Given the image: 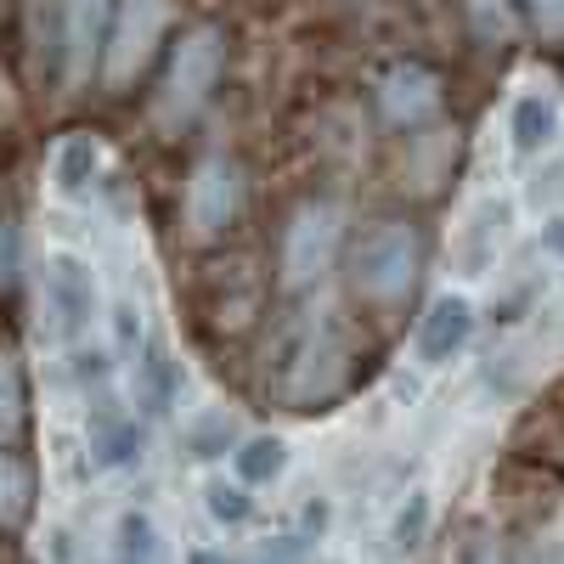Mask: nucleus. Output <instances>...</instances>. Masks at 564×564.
<instances>
[{
	"mask_svg": "<svg viewBox=\"0 0 564 564\" xmlns=\"http://www.w3.org/2000/svg\"><path fill=\"white\" fill-rule=\"evenodd\" d=\"M220 63H226V40L220 29L198 23V29H186L175 40V52H170V68H164V85H159V97H153V124L159 130H181V124H193L209 102V90L220 79Z\"/></svg>",
	"mask_w": 564,
	"mask_h": 564,
	"instance_id": "nucleus-1",
	"label": "nucleus"
},
{
	"mask_svg": "<svg viewBox=\"0 0 564 564\" xmlns=\"http://www.w3.org/2000/svg\"><path fill=\"white\" fill-rule=\"evenodd\" d=\"M412 282H417V238H412V226H401V220L367 226L356 238V249H350V289L367 305H395V300H406Z\"/></svg>",
	"mask_w": 564,
	"mask_h": 564,
	"instance_id": "nucleus-2",
	"label": "nucleus"
},
{
	"mask_svg": "<svg viewBox=\"0 0 564 564\" xmlns=\"http://www.w3.org/2000/svg\"><path fill=\"white\" fill-rule=\"evenodd\" d=\"M345 372H350V345L334 322H305L300 334L289 339V356H282V395L294 406H316L327 395L345 390Z\"/></svg>",
	"mask_w": 564,
	"mask_h": 564,
	"instance_id": "nucleus-3",
	"label": "nucleus"
},
{
	"mask_svg": "<svg viewBox=\"0 0 564 564\" xmlns=\"http://www.w3.org/2000/svg\"><path fill=\"white\" fill-rule=\"evenodd\" d=\"M170 0H119L113 7V23H108V40H102V79L119 90L130 85L141 68H148L153 45L164 40L170 29Z\"/></svg>",
	"mask_w": 564,
	"mask_h": 564,
	"instance_id": "nucleus-4",
	"label": "nucleus"
},
{
	"mask_svg": "<svg viewBox=\"0 0 564 564\" xmlns=\"http://www.w3.org/2000/svg\"><path fill=\"white\" fill-rule=\"evenodd\" d=\"M345 243V209L339 204H305L289 231H282V282L289 289H311L327 276V265L339 260Z\"/></svg>",
	"mask_w": 564,
	"mask_h": 564,
	"instance_id": "nucleus-5",
	"label": "nucleus"
},
{
	"mask_svg": "<svg viewBox=\"0 0 564 564\" xmlns=\"http://www.w3.org/2000/svg\"><path fill=\"white\" fill-rule=\"evenodd\" d=\"M243 209V175L231 159L209 153L193 181H186V226H193V238H220V231L238 220Z\"/></svg>",
	"mask_w": 564,
	"mask_h": 564,
	"instance_id": "nucleus-6",
	"label": "nucleus"
},
{
	"mask_svg": "<svg viewBox=\"0 0 564 564\" xmlns=\"http://www.w3.org/2000/svg\"><path fill=\"white\" fill-rule=\"evenodd\" d=\"M558 135H564V102H558V90L553 85L513 90V102H508V141H513V153L536 159V153L553 148Z\"/></svg>",
	"mask_w": 564,
	"mask_h": 564,
	"instance_id": "nucleus-7",
	"label": "nucleus"
},
{
	"mask_svg": "<svg viewBox=\"0 0 564 564\" xmlns=\"http://www.w3.org/2000/svg\"><path fill=\"white\" fill-rule=\"evenodd\" d=\"M379 108L390 124L401 130H417L441 113V74L423 68V63H395L384 79H379Z\"/></svg>",
	"mask_w": 564,
	"mask_h": 564,
	"instance_id": "nucleus-8",
	"label": "nucleus"
},
{
	"mask_svg": "<svg viewBox=\"0 0 564 564\" xmlns=\"http://www.w3.org/2000/svg\"><path fill=\"white\" fill-rule=\"evenodd\" d=\"M45 305L57 311L63 334H85V327L97 322V276H90V265L74 260V254L45 260Z\"/></svg>",
	"mask_w": 564,
	"mask_h": 564,
	"instance_id": "nucleus-9",
	"label": "nucleus"
},
{
	"mask_svg": "<svg viewBox=\"0 0 564 564\" xmlns=\"http://www.w3.org/2000/svg\"><path fill=\"white\" fill-rule=\"evenodd\" d=\"M475 300L468 294H441L430 311H423V322H417V361H430V367H441V361H452V356H463L468 350V339H475Z\"/></svg>",
	"mask_w": 564,
	"mask_h": 564,
	"instance_id": "nucleus-10",
	"label": "nucleus"
},
{
	"mask_svg": "<svg viewBox=\"0 0 564 564\" xmlns=\"http://www.w3.org/2000/svg\"><path fill=\"white\" fill-rule=\"evenodd\" d=\"M29 45H34V68L45 79H63L74 68V52H68V0H29Z\"/></svg>",
	"mask_w": 564,
	"mask_h": 564,
	"instance_id": "nucleus-11",
	"label": "nucleus"
},
{
	"mask_svg": "<svg viewBox=\"0 0 564 564\" xmlns=\"http://www.w3.org/2000/svg\"><path fill=\"white\" fill-rule=\"evenodd\" d=\"M52 181H57L63 198H85L90 186L102 181V141L97 135H68L52 159Z\"/></svg>",
	"mask_w": 564,
	"mask_h": 564,
	"instance_id": "nucleus-12",
	"label": "nucleus"
},
{
	"mask_svg": "<svg viewBox=\"0 0 564 564\" xmlns=\"http://www.w3.org/2000/svg\"><path fill=\"white\" fill-rule=\"evenodd\" d=\"M108 23H113V0H68V52H74V68H85L90 57L102 52Z\"/></svg>",
	"mask_w": 564,
	"mask_h": 564,
	"instance_id": "nucleus-13",
	"label": "nucleus"
},
{
	"mask_svg": "<svg viewBox=\"0 0 564 564\" xmlns=\"http://www.w3.org/2000/svg\"><path fill=\"white\" fill-rule=\"evenodd\" d=\"M231 468H238V480L254 491V486H271L282 480V468H289V446L276 435H249L238 452H231Z\"/></svg>",
	"mask_w": 564,
	"mask_h": 564,
	"instance_id": "nucleus-14",
	"label": "nucleus"
},
{
	"mask_svg": "<svg viewBox=\"0 0 564 564\" xmlns=\"http://www.w3.org/2000/svg\"><path fill=\"white\" fill-rule=\"evenodd\" d=\"M29 508H34V475H29V463L12 457V452H0V531H18L29 520Z\"/></svg>",
	"mask_w": 564,
	"mask_h": 564,
	"instance_id": "nucleus-15",
	"label": "nucleus"
},
{
	"mask_svg": "<svg viewBox=\"0 0 564 564\" xmlns=\"http://www.w3.org/2000/svg\"><path fill=\"white\" fill-rule=\"evenodd\" d=\"M135 395H141V406H153V412H164L175 401V361L159 345L141 350V361H135Z\"/></svg>",
	"mask_w": 564,
	"mask_h": 564,
	"instance_id": "nucleus-16",
	"label": "nucleus"
},
{
	"mask_svg": "<svg viewBox=\"0 0 564 564\" xmlns=\"http://www.w3.org/2000/svg\"><path fill=\"white\" fill-rule=\"evenodd\" d=\"M502 226H508V204H480L475 215H468V226H463V260L468 265H486L497 254Z\"/></svg>",
	"mask_w": 564,
	"mask_h": 564,
	"instance_id": "nucleus-17",
	"label": "nucleus"
},
{
	"mask_svg": "<svg viewBox=\"0 0 564 564\" xmlns=\"http://www.w3.org/2000/svg\"><path fill=\"white\" fill-rule=\"evenodd\" d=\"M159 558V531L148 513H124L119 520V536H113V564H153Z\"/></svg>",
	"mask_w": 564,
	"mask_h": 564,
	"instance_id": "nucleus-18",
	"label": "nucleus"
},
{
	"mask_svg": "<svg viewBox=\"0 0 564 564\" xmlns=\"http://www.w3.org/2000/svg\"><path fill=\"white\" fill-rule=\"evenodd\" d=\"M430 491H412L406 502H401V513H395V525H390V547L395 553H412L423 536H430Z\"/></svg>",
	"mask_w": 564,
	"mask_h": 564,
	"instance_id": "nucleus-19",
	"label": "nucleus"
},
{
	"mask_svg": "<svg viewBox=\"0 0 564 564\" xmlns=\"http://www.w3.org/2000/svg\"><path fill=\"white\" fill-rule=\"evenodd\" d=\"M209 513H215L220 525H243L249 513H254L249 486H243V480H231V486H226V480H215V486H209Z\"/></svg>",
	"mask_w": 564,
	"mask_h": 564,
	"instance_id": "nucleus-20",
	"label": "nucleus"
},
{
	"mask_svg": "<svg viewBox=\"0 0 564 564\" xmlns=\"http://www.w3.org/2000/svg\"><path fill=\"white\" fill-rule=\"evenodd\" d=\"M23 401H29V390H23V367H18V356L0 350V430H12V423L23 417Z\"/></svg>",
	"mask_w": 564,
	"mask_h": 564,
	"instance_id": "nucleus-21",
	"label": "nucleus"
},
{
	"mask_svg": "<svg viewBox=\"0 0 564 564\" xmlns=\"http://www.w3.org/2000/svg\"><path fill=\"white\" fill-rule=\"evenodd\" d=\"M135 446H141L135 423H108V430L97 435V468H119V463H130Z\"/></svg>",
	"mask_w": 564,
	"mask_h": 564,
	"instance_id": "nucleus-22",
	"label": "nucleus"
},
{
	"mask_svg": "<svg viewBox=\"0 0 564 564\" xmlns=\"http://www.w3.org/2000/svg\"><path fill=\"white\" fill-rule=\"evenodd\" d=\"M18 260H23V238H18V220L0 215V289H12L18 276Z\"/></svg>",
	"mask_w": 564,
	"mask_h": 564,
	"instance_id": "nucleus-23",
	"label": "nucleus"
},
{
	"mask_svg": "<svg viewBox=\"0 0 564 564\" xmlns=\"http://www.w3.org/2000/svg\"><path fill=\"white\" fill-rule=\"evenodd\" d=\"M531 18L542 34H564V0H531Z\"/></svg>",
	"mask_w": 564,
	"mask_h": 564,
	"instance_id": "nucleus-24",
	"label": "nucleus"
},
{
	"mask_svg": "<svg viewBox=\"0 0 564 564\" xmlns=\"http://www.w3.org/2000/svg\"><path fill=\"white\" fill-rule=\"evenodd\" d=\"M305 547H311L305 536H282L276 547H265V558H260V564H300V558H305Z\"/></svg>",
	"mask_w": 564,
	"mask_h": 564,
	"instance_id": "nucleus-25",
	"label": "nucleus"
},
{
	"mask_svg": "<svg viewBox=\"0 0 564 564\" xmlns=\"http://www.w3.org/2000/svg\"><path fill=\"white\" fill-rule=\"evenodd\" d=\"M186 564H231V558H226V553H209V547H198V553L186 558Z\"/></svg>",
	"mask_w": 564,
	"mask_h": 564,
	"instance_id": "nucleus-26",
	"label": "nucleus"
}]
</instances>
